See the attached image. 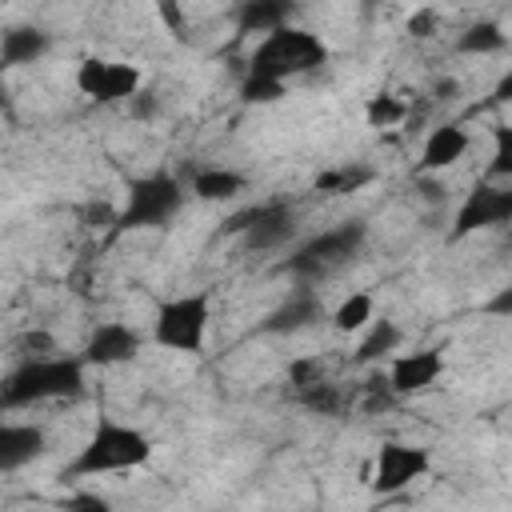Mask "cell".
Segmentation results:
<instances>
[{"mask_svg": "<svg viewBox=\"0 0 512 512\" xmlns=\"http://www.w3.org/2000/svg\"><path fill=\"white\" fill-rule=\"evenodd\" d=\"M324 60H328V48H324V40L316 32L284 24V28H276V32H268V36L256 40V48L248 56V72L288 84L292 76L316 72Z\"/></svg>", "mask_w": 512, "mask_h": 512, "instance_id": "obj_4", "label": "cell"}, {"mask_svg": "<svg viewBox=\"0 0 512 512\" xmlns=\"http://www.w3.org/2000/svg\"><path fill=\"white\" fill-rule=\"evenodd\" d=\"M328 316V308H324V300L304 284V288H296L288 300H280L268 316H264V332H276V336H292V332H304V328H312V324H320Z\"/></svg>", "mask_w": 512, "mask_h": 512, "instance_id": "obj_14", "label": "cell"}, {"mask_svg": "<svg viewBox=\"0 0 512 512\" xmlns=\"http://www.w3.org/2000/svg\"><path fill=\"white\" fill-rule=\"evenodd\" d=\"M76 88L80 96L96 100V104H128L140 88H144V76L136 64H124V60H100V56H88L80 60L76 68Z\"/></svg>", "mask_w": 512, "mask_h": 512, "instance_id": "obj_9", "label": "cell"}, {"mask_svg": "<svg viewBox=\"0 0 512 512\" xmlns=\"http://www.w3.org/2000/svg\"><path fill=\"white\" fill-rule=\"evenodd\" d=\"M448 360H444V348H416V352H396L388 360V392L392 396H420L428 388L440 384Z\"/></svg>", "mask_w": 512, "mask_h": 512, "instance_id": "obj_11", "label": "cell"}, {"mask_svg": "<svg viewBox=\"0 0 512 512\" xmlns=\"http://www.w3.org/2000/svg\"><path fill=\"white\" fill-rule=\"evenodd\" d=\"M368 180H372L368 168H352V164H344V168H328V172H320V176H316V192H324V196H344V192H356V188L368 184Z\"/></svg>", "mask_w": 512, "mask_h": 512, "instance_id": "obj_23", "label": "cell"}, {"mask_svg": "<svg viewBox=\"0 0 512 512\" xmlns=\"http://www.w3.org/2000/svg\"><path fill=\"white\" fill-rule=\"evenodd\" d=\"M156 16L164 20V28L176 40H184V8H180V0H156Z\"/></svg>", "mask_w": 512, "mask_h": 512, "instance_id": "obj_27", "label": "cell"}, {"mask_svg": "<svg viewBox=\"0 0 512 512\" xmlns=\"http://www.w3.org/2000/svg\"><path fill=\"white\" fill-rule=\"evenodd\" d=\"M84 356H64V352H44V356H24L0 388L4 408H28L44 400H72L84 392Z\"/></svg>", "mask_w": 512, "mask_h": 512, "instance_id": "obj_1", "label": "cell"}, {"mask_svg": "<svg viewBox=\"0 0 512 512\" xmlns=\"http://www.w3.org/2000/svg\"><path fill=\"white\" fill-rule=\"evenodd\" d=\"M488 180H512V124H496V128H492Z\"/></svg>", "mask_w": 512, "mask_h": 512, "instance_id": "obj_24", "label": "cell"}, {"mask_svg": "<svg viewBox=\"0 0 512 512\" xmlns=\"http://www.w3.org/2000/svg\"><path fill=\"white\" fill-rule=\"evenodd\" d=\"M372 320H376V300H372V292H348V296L328 312V324H332L336 332H344V336L364 332Z\"/></svg>", "mask_w": 512, "mask_h": 512, "instance_id": "obj_20", "label": "cell"}, {"mask_svg": "<svg viewBox=\"0 0 512 512\" xmlns=\"http://www.w3.org/2000/svg\"><path fill=\"white\" fill-rule=\"evenodd\" d=\"M484 312L488 316H512V280L504 288H496L488 300H484Z\"/></svg>", "mask_w": 512, "mask_h": 512, "instance_id": "obj_28", "label": "cell"}, {"mask_svg": "<svg viewBox=\"0 0 512 512\" xmlns=\"http://www.w3.org/2000/svg\"><path fill=\"white\" fill-rule=\"evenodd\" d=\"M508 48V32L496 20H476L456 36V52L460 56H496Z\"/></svg>", "mask_w": 512, "mask_h": 512, "instance_id": "obj_21", "label": "cell"}, {"mask_svg": "<svg viewBox=\"0 0 512 512\" xmlns=\"http://www.w3.org/2000/svg\"><path fill=\"white\" fill-rule=\"evenodd\" d=\"M428 468H432V452H428V448L388 440V444H380V452H376V464H372V488L384 492V496L404 492L408 484L424 480Z\"/></svg>", "mask_w": 512, "mask_h": 512, "instance_id": "obj_10", "label": "cell"}, {"mask_svg": "<svg viewBox=\"0 0 512 512\" xmlns=\"http://www.w3.org/2000/svg\"><path fill=\"white\" fill-rule=\"evenodd\" d=\"M148 460H152V440L136 424L96 416L88 440L68 460V476L88 480V476H104V472H132V468H144Z\"/></svg>", "mask_w": 512, "mask_h": 512, "instance_id": "obj_2", "label": "cell"}, {"mask_svg": "<svg viewBox=\"0 0 512 512\" xmlns=\"http://www.w3.org/2000/svg\"><path fill=\"white\" fill-rule=\"evenodd\" d=\"M472 136L464 132V124H436L424 144H420V160H416V172L420 176H436V172H448L452 164L464 160Z\"/></svg>", "mask_w": 512, "mask_h": 512, "instance_id": "obj_13", "label": "cell"}, {"mask_svg": "<svg viewBox=\"0 0 512 512\" xmlns=\"http://www.w3.org/2000/svg\"><path fill=\"white\" fill-rule=\"evenodd\" d=\"M188 188L204 204H224V200H236L248 188V176L236 172V168H224V164H204V168L192 172V184Z\"/></svg>", "mask_w": 512, "mask_h": 512, "instance_id": "obj_17", "label": "cell"}, {"mask_svg": "<svg viewBox=\"0 0 512 512\" xmlns=\"http://www.w3.org/2000/svg\"><path fill=\"white\" fill-rule=\"evenodd\" d=\"M368 240V224L364 220H340L308 240H300L288 260H284V272H292L300 284H316V280H328L332 272H340L344 264H352L360 256Z\"/></svg>", "mask_w": 512, "mask_h": 512, "instance_id": "obj_3", "label": "cell"}, {"mask_svg": "<svg viewBox=\"0 0 512 512\" xmlns=\"http://www.w3.org/2000/svg\"><path fill=\"white\" fill-rule=\"evenodd\" d=\"M48 452V436L40 424H0V472H16Z\"/></svg>", "mask_w": 512, "mask_h": 512, "instance_id": "obj_15", "label": "cell"}, {"mask_svg": "<svg viewBox=\"0 0 512 512\" xmlns=\"http://www.w3.org/2000/svg\"><path fill=\"white\" fill-rule=\"evenodd\" d=\"M284 92H288L284 80H268V76H252V72H244V80H240V100L244 104H272Z\"/></svg>", "mask_w": 512, "mask_h": 512, "instance_id": "obj_25", "label": "cell"}, {"mask_svg": "<svg viewBox=\"0 0 512 512\" xmlns=\"http://www.w3.org/2000/svg\"><path fill=\"white\" fill-rule=\"evenodd\" d=\"M60 504H64V508H88V512H104V508H108V500L96 496V492H76V496H64Z\"/></svg>", "mask_w": 512, "mask_h": 512, "instance_id": "obj_30", "label": "cell"}, {"mask_svg": "<svg viewBox=\"0 0 512 512\" xmlns=\"http://www.w3.org/2000/svg\"><path fill=\"white\" fill-rule=\"evenodd\" d=\"M400 340H404V332H400V324L396 320H388V316H376L368 328H364V340L356 344V364H372V360H384V356H392L396 348H400Z\"/></svg>", "mask_w": 512, "mask_h": 512, "instance_id": "obj_19", "label": "cell"}, {"mask_svg": "<svg viewBox=\"0 0 512 512\" xmlns=\"http://www.w3.org/2000/svg\"><path fill=\"white\" fill-rule=\"evenodd\" d=\"M52 48V36L36 24H12L0 36V64L4 68H20V64H36L44 52Z\"/></svg>", "mask_w": 512, "mask_h": 512, "instance_id": "obj_16", "label": "cell"}, {"mask_svg": "<svg viewBox=\"0 0 512 512\" xmlns=\"http://www.w3.org/2000/svg\"><path fill=\"white\" fill-rule=\"evenodd\" d=\"M224 232L240 236V244L248 252H276V248L296 240V212L284 200H264V204H252V208L236 212L224 224Z\"/></svg>", "mask_w": 512, "mask_h": 512, "instance_id": "obj_7", "label": "cell"}, {"mask_svg": "<svg viewBox=\"0 0 512 512\" xmlns=\"http://www.w3.org/2000/svg\"><path fill=\"white\" fill-rule=\"evenodd\" d=\"M492 100H496V104H512V68H508V72L496 80V88H492Z\"/></svg>", "mask_w": 512, "mask_h": 512, "instance_id": "obj_31", "label": "cell"}, {"mask_svg": "<svg viewBox=\"0 0 512 512\" xmlns=\"http://www.w3.org/2000/svg\"><path fill=\"white\" fill-rule=\"evenodd\" d=\"M512 224V180H480L464 192L456 216H452V240H468L488 228Z\"/></svg>", "mask_w": 512, "mask_h": 512, "instance_id": "obj_8", "label": "cell"}, {"mask_svg": "<svg viewBox=\"0 0 512 512\" xmlns=\"http://www.w3.org/2000/svg\"><path fill=\"white\" fill-rule=\"evenodd\" d=\"M184 204V184L172 172H148L128 180L124 204L112 216L116 232H140V228H164Z\"/></svg>", "mask_w": 512, "mask_h": 512, "instance_id": "obj_6", "label": "cell"}, {"mask_svg": "<svg viewBox=\"0 0 512 512\" xmlns=\"http://www.w3.org/2000/svg\"><path fill=\"white\" fill-rule=\"evenodd\" d=\"M296 12V0H240L236 8V28L244 36H268L284 28Z\"/></svg>", "mask_w": 512, "mask_h": 512, "instance_id": "obj_18", "label": "cell"}, {"mask_svg": "<svg viewBox=\"0 0 512 512\" xmlns=\"http://www.w3.org/2000/svg\"><path fill=\"white\" fill-rule=\"evenodd\" d=\"M140 352H144V336H140L132 324H124V320H104V324H96V328L88 332L80 356L88 360V368H116V364H132Z\"/></svg>", "mask_w": 512, "mask_h": 512, "instance_id": "obj_12", "label": "cell"}, {"mask_svg": "<svg viewBox=\"0 0 512 512\" xmlns=\"http://www.w3.org/2000/svg\"><path fill=\"white\" fill-rule=\"evenodd\" d=\"M208 328H212V296L204 288L168 296L152 316V340L180 356H196L208 344Z\"/></svg>", "mask_w": 512, "mask_h": 512, "instance_id": "obj_5", "label": "cell"}, {"mask_svg": "<svg viewBox=\"0 0 512 512\" xmlns=\"http://www.w3.org/2000/svg\"><path fill=\"white\" fill-rule=\"evenodd\" d=\"M128 116H132V120H156V116H160V96L140 88V92L128 100Z\"/></svg>", "mask_w": 512, "mask_h": 512, "instance_id": "obj_26", "label": "cell"}, {"mask_svg": "<svg viewBox=\"0 0 512 512\" xmlns=\"http://www.w3.org/2000/svg\"><path fill=\"white\" fill-rule=\"evenodd\" d=\"M364 120H368V128H380V132L384 128H396V124L408 120V104L400 96H392V92H376L364 104Z\"/></svg>", "mask_w": 512, "mask_h": 512, "instance_id": "obj_22", "label": "cell"}, {"mask_svg": "<svg viewBox=\"0 0 512 512\" xmlns=\"http://www.w3.org/2000/svg\"><path fill=\"white\" fill-rule=\"evenodd\" d=\"M408 32H412V36H420V40H424V36H432V32H436V12H432V8L412 12V16H408Z\"/></svg>", "mask_w": 512, "mask_h": 512, "instance_id": "obj_29", "label": "cell"}]
</instances>
